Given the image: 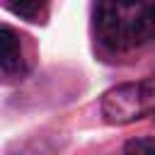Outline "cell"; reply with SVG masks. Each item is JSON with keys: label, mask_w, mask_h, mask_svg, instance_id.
I'll return each instance as SVG.
<instances>
[{"label": "cell", "mask_w": 155, "mask_h": 155, "mask_svg": "<svg viewBox=\"0 0 155 155\" xmlns=\"http://www.w3.org/2000/svg\"><path fill=\"white\" fill-rule=\"evenodd\" d=\"M92 27L109 53H131L155 39V0H94Z\"/></svg>", "instance_id": "cell-1"}, {"label": "cell", "mask_w": 155, "mask_h": 155, "mask_svg": "<svg viewBox=\"0 0 155 155\" xmlns=\"http://www.w3.org/2000/svg\"><path fill=\"white\" fill-rule=\"evenodd\" d=\"M107 124L124 126L155 114V75L140 82H121L102 94L99 102Z\"/></svg>", "instance_id": "cell-2"}, {"label": "cell", "mask_w": 155, "mask_h": 155, "mask_svg": "<svg viewBox=\"0 0 155 155\" xmlns=\"http://www.w3.org/2000/svg\"><path fill=\"white\" fill-rule=\"evenodd\" d=\"M0 68L7 82L27 75V58H24L22 39L10 24L0 27Z\"/></svg>", "instance_id": "cell-3"}, {"label": "cell", "mask_w": 155, "mask_h": 155, "mask_svg": "<svg viewBox=\"0 0 155 155\" xmlns=\"http://www.w3.org/2000/svg\"><path fill=\"white\" fill-rule=\"evenodd\" d=\"M48 2H51V0H2V5H5L12 15L27 19V22H31V24L46 22Z\"/></svg>", "instance_id": "cell-4"}, {"label": "cell", "mask_w": 155, "mask_h": 155, "mask_svg": "<svg viewBox=\"0 0 155 155\" xmlns=\"http://www.w3.org/2000/svg\"><path fill=\"white\" fill-rule=\"evenodd\" d=\"M124 155H155V138L153 136L131 138L124 145Z\"/></svg>", "instance_id": "cell-5"}]
</instances>
